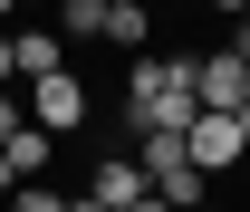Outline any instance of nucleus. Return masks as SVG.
<instances>
[{
  "label": "nucleus",
  "mask_w": 250,
  "mask_h": 212,
  "mask_svg": "<svg viewBox=\"0 0 250 212\" xmlns=\"http://www.w3.org/2000/svg\"><path fill=\"white\" fill-rule=\"evenodd\" d=\"M192 116H202V96H192V58L135 48V77H125V125H135V135H183Z\"/></svg>",
  "instance_id": "f257e3e1"
},
{
  "label": "nucleus",
  "mask_w": 250,
  "mask_h": 212,
  "mask_svg": "<svg viewBox=\"0 0 250 212\" xmlns=\"http://www.w3.org/2000/svg\"><path fill=\"white\" fill-rule=\"evenodd\" d=\"M135 164H145V193H164L173 212H192V203H212V174L183 154V135H135Z\"/></svg>",
  "instance_id": "f03ea898"
},
{
  "label": "nucleus",
  "mask_w": 250,
  "mask_h": 212,
  "mask_svg": "<svg viewBox=\"0 0 250 212\" xmlns=\"http://www.w3.org/2000/svg\"><path fill=\"white\" fill-rule=\"evenodd\" d=\"M192 96H202L212 116H241V106H250V58H241V48H212V58H192Z\"/></svg>",
  "instance_id": "7ed1b4c3"
},
{
  "label": "nucleus",
  "mask_w": 250,
  "mask_h": 212,
  "mask_svg": "<svg viewBox=\"0 0 250 212\" xmlns=\"http://www.w3.org/2000/svg\"><path fill=\"white\" fill-rule=\"evenodd\" d=\"M29 125H48V135H77V125H87V87H77V77H29Z\"/></svg>",
  "instance_id": "20e7f679"
},
{
  "label": "nucleus",
  "mask_w": 250,
  "mask_h": 212,
  "mask_svg": "<svg viewBox=\"0 0 250 212\" xmlns=\"http://www.w3.org/2000/svg\"><path fill=\"white\" fill-rule=\"evenodd\" d=\"M183 154H192V164H202V174H221V164H241V116H212V106H202V116H192L183 125Z\"/></svg>",
  "instance_id": "39448f33"
},
{
  "label": "nucleus",
  "mask_w": 250,
  "mask_h": 212,
  "mask_svg": "<svg viewBox=\"0 0 250 212\" xmlns=\"http://www.w3.org/2000/svg\"><path fill=\"white\" fill-rule=\"evenodd\" d=\"M10 68H20V77H58V68H67V39L48 29V20H10Z\"/></svg>",
  "instance_id": "423d86ee"
},
{
  "label": "nucleus",
  "mask_w": 250,
  "mask_h": 212,
  "mask_svg": "<svg viewBox=\"0 0 250 212\" xmlns=\"http://www.w3.org/2000/svg\"><path fill=\"white\" fill-rule=\"evenodd\" d=\"M0 164H10V174H20V183H39V174H48V164H58V135L20 116V125H10V135H0Z\"/></svg>",
  "instance_id": "0eeeda50"
},
{
  "label": "nucleus",
  "mask_w": 250,
  "mask_h": 212,
  "mask_svg": "<svg viewBox=\"0 0 250 212\" xmlns=\"http://www.w3.org/2000/svg\"><path fill=\"white\" fill-rule=\"evenodd\" d=\"M87 193H96L106 212H125L135 193H145V164H135V154H96V174H87Z\"/></svg>",
  "instance_id": "6e6552de"
},
{
  "label": "nucleus",
  "mask_w": 250,
  "mask_h": 212,
  "mask_svg": "<svg viewBox=\"0 0 250 212\" xmlns=\"http://www.w3.org/2000/svg\"><path fill=\"white\" fill-rule=\"evenodd\" d=\"M106 39L116 48H154V0H106Z\"/></svg>",
  "instance_id": "1a4fd4ad"
},
{
  "label": "nucleus",
  "mask_w": 250,
  "mask_h": 212,
  "mask_svg": "<svg viewBox=\"0 0 250 212\" xmlns=\"http://www.w3.org/2000/svg\"><path fill=\"white\" fill-rule=\"evenodd\" d=\"M58 39H106V0H58Z\"/></svg>",
  "instance_id": "9d476101"
},
{
  "label": "nucleus",
  "mask_w": 250,
  "mask_h": 212,
  "mask_svg": "<svg viewBox=\"0 0 250 212\" xmlns=\"http://www.w3.org/2000/svg\"><path fill=\"white\" fill-rule=\"evenodd\" d=\"M20 116H29V106H20V96H10V87H0V135H10V125H20Z\"/></svg>",
  "instance_id": "9b49d317"
},
{
  "label": "nucleus",
  "mask_w": 250,
  "mask_h": 212,
  "mask_svg": "<svg viewBox=\"0 0 250 212\" xmlns=\"http://www.w3.org/2000/svg\"><path fill=\"white\" fill-rule=\"evenodd\" d=\"M125 212H173V203H164V193H135V203H125Z\"/></svg>",
  "instance_id": "f8f14e48"
},
{
  "label": "nucleus",
  "mask_w": 250,
  "mask_h": 212,
  "mask_svg": "<svg viewBox=\"0 0 250 212\" xmlns=\"http://www.w3.org/2000/svg\"><path fill=\"white\" fill-rule=\"evenodd\" d=\"M10 77H20V68H10V29H0V87H10Z\"/></svg>",
  "instance_id": "ddd939ff"
},
{
  "label": "nucleus",
  "mask_w": 250,
  "mask_h": 212,
  "mask_svg": "<svg viewBox=\"0 0 250 212\" xmlns=\"http://www.w3.org/2000/svg\"><path fill=\"white\" fill-rule=\"evenodd\" d=\"M10 193H20V174H10V164H0V203H10Z\"/></svg>",
  "instance_id": "4468645a"
},
{
  "label": "nucleus",
  "mask_w": 250,
  "mask_h": 212,
  "mask_svg": "<svg viewBox=\"0 0 250 212\" xmlns=\"http://www.w3.org/2000/svg\"><path fill=\"white\" fill-rule=\"evenodd\" d=\"M10 20H20V0H0V29H10Z\"/></svg>",
  "instance_id": "2eb2a0df"
},
{
  "label": "nucleus",
  "mask_w": 250,
  "mask_h": 212,
  "mask_svg": "<svg viewBox=\"0 0 250 212\" xmlns=\"http://www.w3.org/2000/svg\"><path fill=\"white\" fill-rule=\"evenodd\" d=\"M212 10H231V20H241V10H250V0H212Z\"/></svg>",
  "instance_id": "dca6fc26"
},
{
  "label": "nucleus",
  "mask_w": 250,
  "mask_h": 212,
  "mask_svg": "<svg viewBox=\"0 0 250 212\" xmlns=\"http://www.w3.org/2000/svg\"><path fill=\"white\" fill-rule=\"evenodd\" d=\"M241 145H250V106H241Z\"/></svg>",
  "instance_id": "f3484780"
},
{
  "label": "nucleus",
  "mask_w": 250,
  "mask_h": 212,
  "mask_svg": "<svg viewBox=\"0 0 250 212\" xmlns=\"http://www.w3.org/2000/svg\"><path fill=\"white\" fill-rule=\"evenodd\" d=\"M192 212H221V203H192Z\"/></svg>",
  "instance_id": "a211bd4d"
},
{
  "label": "nucleus",
  "mask_w": 250,
  "mask_h": 212,
  "mask_svg": "<svg viewBox=\"0 0 250 212\" xmlns=\"http://www.w3.org/2000/svg\"><path fill=\"white\" fill-rule=\"evenodd\" d=\"M20 20H29V0H20Z\"/></svg>",
  "instance_id": "6ab92c4d"
}]
</instances>
